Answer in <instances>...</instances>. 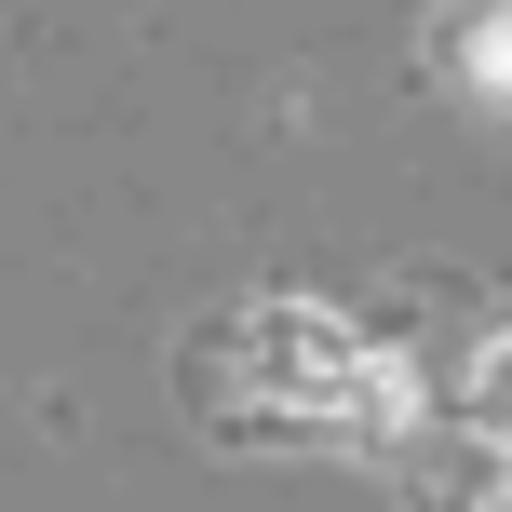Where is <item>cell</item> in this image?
Returning a JSON list of instances; mask_svg holds the SVG:
<instances>
[{"label":"cell","mask_w":512,"mask_h":512,"mask_svg":"<svg viewBox=\"0 0 512 512\" xmlns=\"http://www.w3.org/2000/svg\"><path fill=\"white\" fill-rule=\"evenodd\" d=\"M472 418L512 432V337H499V351H472Z\"/></svg>","instance_id":"cell-2"},{"label":"cell","mask_w":512,"mask_h":512,"mask_svg":"<svg viewBox=\"0 0 512 512\" xmlns=\"http://www.w3.org/2000/svg\"><path fill=\"white\" fill-rule=\"evenodd\" d=\"M499 445H512V432H499ZM499 472H512V459H499Z\"/></svg>","instance_id":"cell-3"},{"label":"cell","mask_w":512,"mask_h":512,"mask_svg":"<svg viewBox=\"0 0 512 512\" xmlns=\"http://www.w3.org/2000/svg\"><path fill=\"white\" fill-rule=\"evenodd\" d=\"M351 364H364V337L337 324V310H256V378L270 391H297V405H337V391H351Z\"/></svg>","instance_id":"cell-1"}]
</instances>
